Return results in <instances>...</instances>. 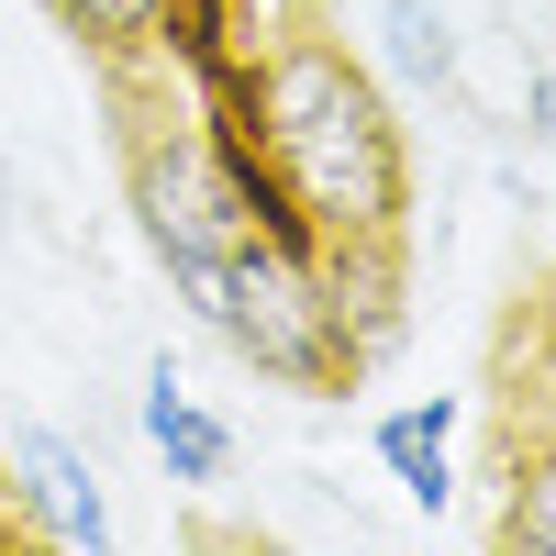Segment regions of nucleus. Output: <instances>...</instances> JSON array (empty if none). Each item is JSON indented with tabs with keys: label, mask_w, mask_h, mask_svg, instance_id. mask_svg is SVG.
<instances>
[{
	"label": "nucleus",
	"mask_w": 556,
	"mask_h": 556,
	"mask_svg": "<svg viewBox=\"0 0 556 556\" xmlns=\"http://www.w3.org/2000/svg\"><path fill=\"white\" fill-rule=\"evenodd\" d=\"M501 545H556V456H545V468H523L513 513H501Z\"/></svg>",
	"instance_id": "nucleus-9"
},
{
	"label": "nucleus",
	"mask_w": 556,
	"mask_h": 556,
	"mask_svg": "<svg viewBox=\"0 0 556 556\" xmlns=\"http://www.w3.org/2000/svg\"><path fill=\"white\" fill-rule=\"evenodd\" d=\"M178 290H190V312H201V323H212V334L235 345L245 367H267V379H323V367L345 356L323 278H312L290 245H278V235H256V245H235V256L190 267Z\"/></svg>",
	"instance_id": "nucleus-2"
},
{
	"label": "nucleus",
	"mask_w": 556,
	"mask_h": 556,
	"mask_svg": "<svg viewBox=\"0 0 556 556\" xmlns=\"http://www.w3.org/2000/svg\"><path fill=\"white\" fill-rule=\"evenodd\" d=\"M23 490H34V523L56 545H112V513H101V468L67 445V434H23Z\"/></svg>",
	"instance_id": "nucleus-4"
},
{
	"label": "nucleus",
	"mask_w": 556,
	"mask_h": 556,
	"mask_svg": "<svg viewBox=\"0 0 556 556\" xmlns=\"http://www.w3.org/2000/svg\"><path fill=\"white\" fill-rule=\"evenodd\" d=\"M256 156L323 245H379L401 212V123L345 45L290 34L256 67Z\"/></svg>",
	"instance_id": "nucleus-1"
},
{
	"label": "nucleus",
	"mask_w": 556,
	"mask_h": 556,
	"mask_svg": "<svg viewBox=\"0 0 556 556\" xmlns=\"http://www.w3.org/2000/svg\"><path fill=\"white\" fill-rule=\"evenodd\" d=\"M146 445L167 456V479H178V490H212L223 468H235V434H223L212 412H201L190 390L167 379V367H156V379H146Z\"/></svg>",
	"instance_id": "nucleus-5"
},
{
	"label": "nucleus",
	"mask_w": 556,
	"mask_h": 556,
	"mask_svg": "<svg viewBox=\"0 0 556 556\" xmlns=\"http://www.w3.org/2000/svg\"><path fill=\"white\" fill-rule=\"evenodd\" d=\"M56 23H78L89 45H146L156 23H167V0H45Z\"/></svg>",
	"instance_id": "nucleus-8"
},
{
	"label": "nucleus",
	"mask_w": 556,
	"mask_h": 556,
	"mask_svg": "<svg viewBox=\"0 0 556 556\" xmlns=\"http://www.w3.org/2000/svg\"><path fill=\"white\" fill-rule=\"evenodd\" d=\"M445 424H456V412L445 401H412V412H379V456H390V479L412 490V501H424V513H445Z\"/></svg>",
	"instance_id": "nucleus-6"
},
{
	"label": "nucleus",
	"mask_w": 556,
	"mask_h": 556,
	"mask_svg": "<svg viewBox=\"0 0 556 556\" xmlns=\"http://www.w3.org/2000/svg\"><path fill=\"white\" fill-rule=\"evenodd\" d=\"M134 212H146V245L167 256V278H190V267H212V256H235V245L267 235L245 178L223 167L201 134H167V146L134 167Z\"/></svg>",
	"instance_id": "nucleus-3"
},
{
	"label": "nucleus",
	"mask_w": 556,
	"mask_h": 556,
	"mask_svg": "<svg viewBox=\"0 0 556 556\" xmlns=\"http://www.w3.org/2000/svg\"><path fill=\"white\" fill-rule=\"evenodd\" d=\"M0 190H12V167H0Z\"/></svg>",
	"instance_id": "nucleus-10"
},
{
	"label": "nucleus",
	"mask_w": 556,
	"mask_h": 556,
	"mask_svg": "<svg viewBox=\"0 0 556 556\" xmlns=\"http://www.w3.org/2000/svg\"><path fill=\"white\" fill-rule=\"evenodd\" d=\"M379 34H390V67L412 89H445L456 78V45H445V12L434 0H379Z\"/></svg>",
	"instance_id": "nucleus-7"
}]
</instances>
